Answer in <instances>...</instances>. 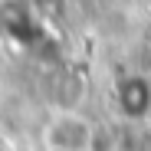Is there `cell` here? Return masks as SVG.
Returning <instances> with one entry per match:
<instances>
[{
  "mask_svg": "<svg viewBox=\"0 0 151 151\" xmlns=\"http://www.w3.org/2000/svg\"><path fill=\"white\" fill-rule=\"evenodd\" d=\"M115 102H118V112L128 122H141L151 112V82L145 76H125V79H118Z\"/></svg>",
  "mask_w": 151,
  "mask_h": 151,
  "instance_id": "obj_2",
  "label": "cell"
},
{
  "mask_svg": "<svg viewBox=\"0 0 151 151\" xmlns=\"http://www.w3.org/2000/svg\"><path fill=\"white\" fill-rule=\"evenodd\" d=\"M95 138H99L95 125L89 118H82L76 109H63L46 128V141L56 151H92Z\"/></svg>",
  "mask_w": 151,
  "mask_h": 151,
  "instance_id": "obj_1",
  "label": "cell"
}]
</instances>
